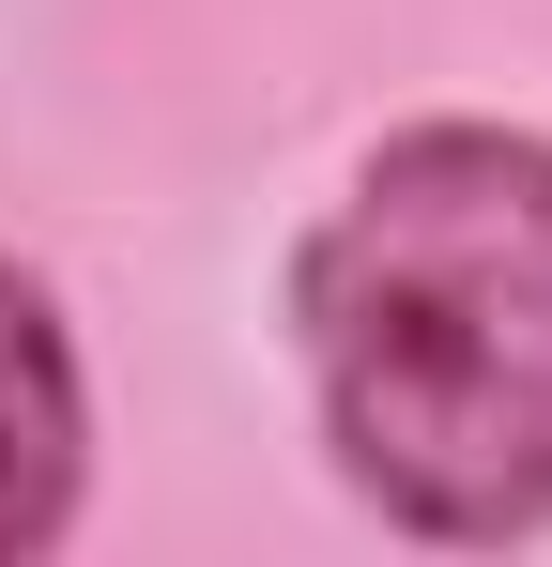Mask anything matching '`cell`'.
<instances>
[{
  "mask_svg": "<svg viewBox=\"0 0 552 567\" xmlns=\"http://www.w3.org/2000/svg\"><path fill=\"white\" fill-rule=\"evenodd\" d=\"M292 353L323 461L384 537L522 553L552 537V138L399 123L292 246Z\"/></svg>",
  "mask_w": 552,
  "mask_h": 567,
  "instance_id": "cell-1",
  "label": "cell"
},
{
  "mask_svg": "<svg viewBox=\"0 0 552 567\" xmlns=\"http://www.w3.org/2000/svg\"><path fill=\"white\" fill-rule=\"evenodd\" d=\"M78 506H92V369L62 291L0 246V567L62 553Z\"/></svg>",
  "mask_w": 552,
  "mask_h": 567,
  "instance_id": "cell-2",
  "label": "cell"
}]
</instances>
